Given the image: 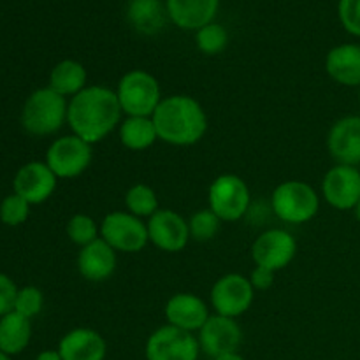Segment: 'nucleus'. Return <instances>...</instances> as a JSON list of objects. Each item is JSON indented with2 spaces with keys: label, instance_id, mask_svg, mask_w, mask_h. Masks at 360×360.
I'll return each mask as SVG.
<instances>
[{
  "label": "nucleus",
  "instance_id": "obj_35",
  "mask_svg": "<svg viewBox=\"0 0 360 360\" xmlns=\"http://www.w3.org/2000/svg\"><path fill=\"white\" fill-rule=\"evenodd\" d=\"M35 360H63L58 350H44L35 357Z\"/></svg>",
  "mask_w": 360,
  "mask_h": 360
},
{
  "label": "nucleus",
  "instance_id": "obj_14",
  "mask_svg": "<svg viewBox=\"0 0 360 360\" xmlns=\"http://www.w3.org/2000/svg\"><path fill=\"white\" fill-rule=\"evenodd\" d=\"M322 199L338 211H352L360 200V169L336 164L322 179Z\"/></svg>",
  "mask_w": 360,
  "mask_h": 360
},
{
  "label": "nucleus",
  "instance_id": "obj_22",
  "mask_svg": "<svg viewBox=\"0 0 360 360\" xmlns=\"http://www.w3.org/2000/svg\"><path fill=\"white\" fill-rule=\"evenodd\" d=\"M127 20L139 34L155 35L167 23V7L160 0H130Z\"/></svg>",
  "mask_w": 360,
  "mask_h": 360
},
{
  "label": "nucleus",
  "instance_id": "obj_26",
  "mask_svg": "<svg viewBox=\"0 0 360 360\" xmlns=\"http://www.w3.org/2000/svg\"><path fill=\"white\" fill-rule=\"evenodd\" d=\"M125 211L132 213L134 217L139 218H150L160 210V202H158V195L155 192L153 186L146 185V183H136L130 186L125 192Z\"/></svg>",
  "mask_w": 360,
  "mask_h": 360
},
{
  "label": "nucleus",
  "instance_id": "obj_17",
  "mask_svg": "<svg viewBox=\"0 0 360 360\" xmlns=\"http://www.w3.org/2000/svg\"><path fill=\"white\" fill-rule=\"evenodd\" d=\"M164 315L169 326L197 334L211 316L210 304L192 292H178L165 302Z\"/></svg>",
  "mask_w": 360,
  "mask_h": 360
},
{
  "label": "nucleus",
  "instance_id": "obj_27",
  "mask_svg": "<svg viewBox=\"0 0 360 360\" xmlns=\"http://www.w3.org/2000/svg\"><path fill=\"white\" fill-rule=\"evenodd\" d=\"M65 232L67 238H69L74 245L83 248V246L90 245L95 239L101 238V224H97L90 214L76 213L69 218V221H67Z\"/></svg>",
  "mask_w": 360,
  "mask_h": 360
},
{
  "label": "nucleus",
  "instance_id": "obj_8",
  "mask_svg": "<svg viewBox=\"0 0 360 360\" xmlns=\"http://www.w3.org/2000/svg\"><path fill=\"white\" fill-rule=\"evenodd\" d=\"M94 160V144L70 132L49 144L46 164L58 179H72L83 174Z\"/></svg>",
  "mask_w": 360,
  "mask_h": 360
},
{
  "label": "nucleus",
  "instance_id": "obj_3",
  "mask_svg": "<svg viewBox=\"0 0 360 360\" xmlns=\"http://www.w3.org/2000/svg\"><path fill=\"white\" fill-rule=\"evenodd\" d=\"M69 98L49 86L39 88L21 109V125L32 136H53L67 123Z\"/></svg>",
  "mask_w": 360,
  "mask_h": 360
},
{
  "label": "nucleus",
  "instance_id": "obj_24",
  "mask_svg": "<svg viewBox=\"0 0 360 360\" xmlns=\"http://www.w3.org/2000/svg\"><path fill=\"white\" fill-rule=\"evenodd\" d=\"M48 86L65 98H72L88 86V72L77 60H62L49 72Z\"/></svg>",
  "mask_w": 360,
  "mask_h": 360
},
{
  "label": "nucleus",
  "instance_id": "obj_30",
  "mask_svg": "<svg viewBox=\"0 0 360 360\" xmlns=\"http://www.w3.org/2000/svg\"><path fill=\"white\" fill-rule=\"evenodd\" d=\"M28 214H30V204L14 192L0 202V221L9 227H18V225L25 224Z\"/></svg>",
  "mask_w": 360,
  "mask_h": 360
},
{
  "label": "nucleus",
  "instance_id": "obj_11",
  "mask_svg": "<svg viewBox=\"0 0 360 360\" xmlns=\"http://www.w3.org/2000/svg\"><path fill=\"white\" fill-rule=\"evenodd\" d=\"M297 255V241L285 229H267L255 238L252 245V260L255 266L283 271Z\"/></svg>",
  "mask_w": 360,
  "mask_h": 360
},
{
  "label": "nucleus",
  "instance_id": "obj_5",
  "mask_svg": "<svg viewBox=\"0 0 360 360\" xmlns=\"http://www.w3.org/2000/svg\"><path fill=\"white\" fill-rule=\"evenodd\" d=\"M115 91L123 116H153L164 98L158 79L144 69L123 74Z\"/></svg>",
  "mask_w": 360,
  "mask_h": 360
},
{
  "label": "nucleus",
  "instance_id": "obj_37",
  "mask_svg": "<svg viewBox=\"0 0 360 360\" xmlns=\"http://www.w3.org/2000/svg\"><path fill=\"white\" fill-rule=\"evenodd\" d=\"M352 211H354L355 218H357V221L360 224V200H359L357 204H355V207H354V210H352Z\"/></svg>",
  "mask_w": 360,
  "mask_h": 360
},
{
  "label": "nucleus",
  "instance_id": "obj_23",
  "mask_svg": "<svg viewBox=\"0 0 360 360\" xmlns=\"http://www.w3.org/2000/svg\"><path fill=\"white\" fill-rule=\"evenodd\" d=\"M118 139L130 151H144L158 141L151 116H123L118 127Z\"/></svg>",
  "mask_w": 360,
  "mask_h": 360
},
{
  "label": "nucleus",
  "instance_id": "obj_21",
  "mask_svg": "<svg viewBox=\"0 0 360 360\" xmlns=\"http://www.w3.org/2000/svg\"><path fill=\"white\" fill-rule=\"evenodd\" d=\"M220 0H165L169 20L183 30L197 32L214 21Z\"/></svg>",
  "mask_w": 360,
  "mask_h": 360
},
{
  "label": "nucleus",
  "instance_id": "obj_2",
  "mask_svg": "<svg viewBox=\"0 0 360 360\" xmlns=\"http://www.w3.org/2000/svg\"><path fill=\"white\" fill-rule=\"evenodd\" d=\"M151 118L157 129L158 141L178 148L200 143L210 129V118L202 104L192 95L185 94L167 95L162 98Z\"/></svg>",
  "mask_w": 360,
  "mask_h": 360
},
{
  "label": "nucleus",
  "instance_id": "obj_13",
  "mask_svg": "<svg viewBox=\"0 0 360 360\" xmlns=\"http://www.w3.org/2000/svg\"><path fill=\"white\" fill-rule=\"evenodd\" d=\"M200 354L214 359L231 352H239L243 343V330L238 320L211 313L207 322L195 334Z\"/></svg>",
  "mask_w": 360,
  "mask_h": 360
},
{
  "label": "nucleus",
  "instance_id": "obj_6",
  "mask_svg": "<svg viewBox=\"0 0 360 360\" xmlns=\"http://www.w3.org/2000/svg\"><path fill=\"white\" fill-rule=\"evenodd\" d=\"M207 207L224 224L239 221L252 207V192L241 176L220 174L207 188Z\"/></svg>",
  "mask_w": 360,
  "mask_h": 360
},
{
  "label": "nucleus",
  "instance_id": "obj_16",
  "mask_svg": "<svg viewBox=\"0 0 360 360\" xmlns=\"http://www.w3.org/2000/svg\"><path fill=\"white\" fill-rule=\"evenodd\" d=\"M58 178L46 162H28L18 169L13 179V190L28 204H42L55 193Z\"/></svg>",
  "mask_w": 360,
  "mask_h": 360
},
{
  "label": "nucleus",
  "instance_id": "obj_33",
  "mask_svg": "<svg viewBox=\"0 0 360 360\" xmlns=\"http://www.w3.org/2000/svg\"><path fill=\"white\" fill-rule=\"evenodd\" d=\"M18 287L7 274L0 273V316L14 311Z\"/></svg>",
  "mask_w": 360,
  "mask_h": 360
},
{
  "label": "nucleus",
  "instance_id": "obj_32",
  "mask_svg": "<svg viewBox=\"0 0 360 360\" xmlns=\"http://www.w3.org/2000/svg\"><path fill=\"white\" fill-rule=\"evenodd\" d=\"M338 16L348 34L360 37V0H340Z\"/></svg>",
  "mask_w": 360,
  "mask_h": 360
},
{
  "label": "nucleus",
  "instance_id": "obj_1",
  "mask_svg": "<svg viewBox=\"0 0 360 360\" xmlns=\"http://www.w3.org/2000/svg\"><path fill=\"white\" fill-rule=\"evenodd\" d=\"M123 120L116 91L104 84H88L83 91L69 98L67 125L70 132L90 144L104 141L118 130Z\"/></svg>",
  "mask_w": 360,
  "mask_h": 360
},
{
  "label": "nucleus",
  "instance_id": "obj_34",
  "mask_svg": "<svg viewBox=\"0 0 360 360\" xmlns=\"http://www.w3.org/2000/svg\"><path fill=\"white\" fill-rule=\"evenodd\" d=\"M274 276H276V273H274V271L267 269V267L255 266L253 267L252 273H250L248 280H250V283H252V287L255 288V292L257 290H269L274 283Z\"/></svg>",
  "mask_w": 360,
  "mask_h": 360
},
{
  "label": "nucleus",
  "instance_id": "obj_25",
  "mask_svg": "<svg viewBox=\"0 0 360 360\" xmlns=\"http://www.w3.org/2000/svg\"><path fill=\"white\" fill-rule=\"evenodd\" d=\"M32 322L16 311L0 316V350L9 357L21 354L30 345Z\"/></svg>",
  "mask_w": 360,
  "mask_h": 360
},
{
  "label": "nucleus",
  "instance_id": "obj_4",
  "mask_svg": "<svg viewBox=\"0 0 360 360\" xmlns=\"http://www.w3.org/2000/svg\"><path fill=\"white\" fill-rule=\"evenodd\" d=\"M271 210L285 224H308L320 211V193L302 179H287L271 193Z\"/></svg>",
  "mask_w": 360,
  "mask_h": 360
},
{
  "label": "nucleus",
  "instance_id": "obj_29",
  "mask_svg": "<svg viewBox=\"0 0 360 360\" xmlns=\"http://www.w3.org/2000/svg\"><path fill=\"white\" fill-rule=\"evenodd\" d=\"M221 224H224V221H221L210 207L195 211V213L188 218L190 239H195L197 243L211 241V239H214L218 236Z\"/></svg>",
  "mask_w": 360,
  "mask_h": 360
},
{
  "label": "nucleus",
  "instance_id": "obj_28",
  "mask_svg": "<svg viewBox=\"0 0 360 360\" xmlns=\"http://www.w3.org/2000/svg\"><path fill=\"white\" fill-rule=\"evenodd\" d=\"M195 44L200 53L207 56L220 55L229 44V32L224 25L211 21L195 32Z\"/></svg>",
  "mask_w": 360,
  "mask_h": 360
},
{
  "label": "nucleus",
  "instance_id": "obj_20",
  "mask_svg": "<svg viewBox=\"0 0 360 360\" xmlns=\"http://www.w3.org/2000/svg\"><path fill=\"white\" fill-rule=\"evenodd\" d=\"M326 70L334 83L348 88H360V44L345 42L329 49Z\"/></svg>",
  "mask_w": 360,
  "mask_h": 360
},
{
  "label": "nucleus",
  "instance_id": "obj_31",
  "mask_svg": "<svg viewBox=\"0 0 360 360\" xmlns=\"http://www.w3.org/2000/svg\"><path fill=\"white\" fill-rule=\"evenodd\" d=\"M42 306H44V295H42V292L37 287L18 288L14 311L32 320L42 311Z\"/></svg>",
  "mask_w": 360,
  "mask_h": 360
},
{
  "label": "nucleus",
  "instance_id": "obj_15",
  "mask_svg": "<svg viewBox=\"0 0 360 360\" xmlns=\"http://www.w3.org/2000/svg\"><path fill=\"white\" fill-rule=\"evenodd\" d=\"M327 151L336 164L360 165V115L336 120L327 132Z\"/></svg>",
  "mask_w": 360,
  "mask_h": 360
},
{
  "label": "nucleus",
  "instance_id": "obj_19",
  "mask_svg": "<svg viewBox=\"0 0 360 360\" xmlns=\"http://www.w3.org/2000/svg\"><path fill=\"white\" fill-rule=\"evenodd\" d=\"M56 350L63 360H105L108 343L98 330L76 327L63 334Z\"/></svg>",
  "mask_w": 360,
  "mask_h": 360
},
{
  "label": "nucleus",
  "instance_id": "obj_10",
  "mask_svg": "<svg viewBox=\"0 0 360 360\" xmlns=\"http://www.w3.org/2000/svg\"><path fill=\"white\" fill-rule=\"evenodd\" d=\"M200 347L197 336L169 323L158 327L144 345L146 360H199Z\"/></svg>",
  "mask_w": 360,
  "mask_h": 360
},
{
  "label": "nucleus",
  "instance_id": "obj_18",
  "mask_svg": "<svg viewBox=\"0 0 360 360\" xmlns=\"http://www.w3.org/2000/svg\"><path fill=\"white\" fill-rule=\"evenodd\" d=\"M77 273L90 283H104L115 274L118 266V253L104 241L95 239L90 245L79 248L76 259Z\"/></svg>",
  "mask_w": 360,
  "mask_h": 360
},
{
  "label": "nucleus",
  "instance_id": "obj_9",
  "mask_svg": "<svg viewBox=\"0 0 360 360\" xmlns=\"http://www.w3.org/2000/svg\"><path fill=\"white\" fill-rule=\"evenodd\" d=\"M255 301V288L250 283L248 276L239 273H229L218 278L210 292V304L213 313L229 319L245 315Z\"/></svg>",
  "mask_w": 360,
  "mask_h": 360
},
{
  "label": "nucleus",
  "instance_id": "obj_36",
  "mask_svg": "<svg viewBox=\"0 0 360 360\" xmlns=\"http://www.w3.org/2000/svg\"><path fill=\"white\" fill-rule=\"evenodd\" d=\"M211 360H246V359L243 357L239 352H231V354H224V355H220V357H214Z\"/></svg>",
  "mask_w": 360,
  "mask_h": 360
},
{
  "label": "nucleus",
  "instance_id": "obj_7",
  "mask_svg": "<svg viewBox=\"0 0 360 360\" xmlns=\"http://www.w3.org/2000/svg\"><path fill=\"white\" fill-rule=\"evenodd\" d=\"M101 239L116 253H139L150 243L146 221L129 211H111L101 221Z\"/></svg>",
  "mask_w": 360,
  "mask_h": 360
},
{
  "label": "nucleus",
  "instance_id": "obj_12",
  "mask_svg": "<svg viewBox=\"0 0 360 360\" xmlns=\"http://www.w3.org/2000/svg\"><path fill=\"white\" fill-rule=\"evenodd\" d=\"M150 243L165 253H178L186 248L190 241L188 220L174 210L160 207L146 220Z\"/></svg>",
  "mask_w": 360,
  "mask_h": 360
},
{
  "label": "nucleus",
  "instance_id": "obj_39",
  "mask_svg": "<svg viewBox=\"0 0 360 360\" xmlns=\"http://www.w3.org/2000/svg\"><path fill=\"white\" fill-rule=\"evenodd\" d=\"M359 108H360V88H359Z\"/></svg>",
  "mask_w": 360,
  "mask_h": 360
},
{
  "label": "nucleus",
  "instance_id": "obj_38",
  "mask_svg": "<svg viewBox=\"0 0 360 360\" xmlns=\"http://www.w3.org/2000/svg\"><path fill=\"white\" fill-rule=\"evenodd\" d=\"M0 360H13V359H11L9 355H7V354H4V352L0 350Z\"/></svg>",
  "mask_w": 360,
  "mask_h": 360
}]
</instances>
